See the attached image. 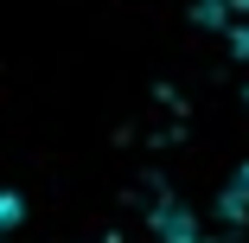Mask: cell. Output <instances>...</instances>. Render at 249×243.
Listing matches in <instances>:
<instances>
[{
    "instance_id": "6da1fadb",
    "label": "cell",
    "mask_w": 249,
    "mask_h": 243,
    "mask_svg": "<svg viewBox=\"0 0 249 243\" xmlns=\"http://www.w3.org/2000/svg\"><path fill=\"white\" fill-rule=\"evenodd\" d=\"M224 19H230V32L249 45V0H230V13H224Z\"/></svg>"
}]
</instances>
